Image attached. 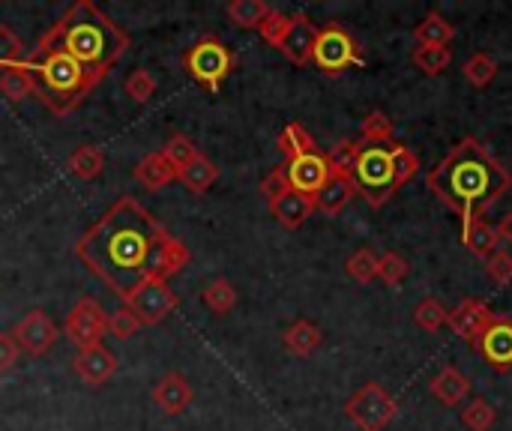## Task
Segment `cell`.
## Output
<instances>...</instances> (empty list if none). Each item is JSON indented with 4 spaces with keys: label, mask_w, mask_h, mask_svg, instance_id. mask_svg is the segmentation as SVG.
<instances>
[{
    "label": "cell",
    "mask_w": 512,
    "mask_h": 431,
    "mask_svg": "<svg viewBox=\"0 0 512 431\" xmlns=\"http://www.w3.org/2000/svg\"><path fill=\"white\" fill-rule=\"evenodd\" d=\"M78 261L126 300L150 279H171L189 264V249L132 195L117 198L78 240Z\"/></svg>",
    "instance_id": "1"
},
{
    "label": "cell",
    "mask_w": 512,
    "mask_h": 431,
    "mask_svg": "<svg viewBox=\"0 0 512 431\" xmlns=\"http://www.w3.org/2000/svg\"><path fill=\"white\" fill-rule=\"evenodd\" d=\"M39 45L72 57L96 84L114 69L129 48V33L96 3L75 0L42 36Z\"/></svg>",
    "instance_id": "2"
},
{
    "label": "cell",
    "mask_w": 512,
    "mask_h": 431,
    "mask_svg": "<svg viewBox=\"0 0 512 431\" xmlns=\"http://www.w3.org/2000/svg\"><path fill=\"white\" fill-rule=\"evenodd\" d=\"M432 192L462 216V231L480 216L477 210L501 198L510 186L507 171L474 141H462L429 177Z\"/></svg>",
    "instance_id": "3"
},
{
    "label": "cell",
    "mask_w": 512,
    "mask_h": 431,
    "mask_svg": "<svg viewBox=\"0 0 512 431\" xmlns=\"http://www.w3.org/2000/svg\"><path fill=\"white\" fill-rule=\"evenodd\" d=\"M354 186L366 195L372 207H381L393 195V156L387 147H363L354 165Z\"/></svg>",
    "instance_id": "4"
},
{
    "label": "cell",
    "mask_w": 512,
    "mask_h": 431,
    "mask_svg": "<svg viewBox=\"0 0 512 431\" xmlns=\"http://www.w3.org/2000/svg\"><path fill=\"white\" fill-rule=\"evenodd\" d=\"M183 66L186 72L201 81L207 90H219L222 81L228 78V72L234 69V54L216 39V36H201L183 57Z\"/></svg>",
    "instance_id": "5"
},
{
    "label": "cell",
    "mask_w": 512,
    "mask_h": 431,
    "mask_svg": "<svg viewBox=\"0 0 512 431\" xmlns=\"http://www.w3.org/2000/svg\"><path fill=\"white\" fill-rule=\"evenodd\" d=\"M123 306H126L141 324L156 327V324H162V321L177 309V294L171 291V285H168L165 279H150V282H144L141 288H135V291L123 300Z\"/></svg>",
    "instance_id": "6"
},
{
    "label": "cell",
    "mask_w": 512,
    "mask_h": 431,
    "mask_svg": "<svg viewBox=\"0 0 512 431\" xmlns=\"http://www.w3.org/2000/svg\"><path fill=\"white\" fill-rule=\"evenodd\" d=\"M105 333H108V315L93 297H81L63 321V336L72 345H78V351L102 345Z\"/></svg>",
    "instance_id": "7"
},
{
    "label": "cell",
    "mask_w": 512,
    "mask_h": 431,
    "mask_svg": "<svg viewBox=\"0 0 512 431\" xmlns=\"http://www.w3.org/2000/svg\"><path fill=\"white\" fill-rule=\"evenodd\" d=\"M312 60H315L327 75H339V72L348 69V66H363V57H360L354 39H351L342 27H324V30H318Z\"/></svg>",
    "instance_id": "8"
},
{
    "label": "cell",
    "mask_w": 512,
    "mask_h": 431,
    "mask_svg": "<svg viewBox=\"0 0 512 431\" xmlns=\"http://www.w3.org/2000/svg\"><path fill=\"white\" fill-rule=\"evenodd\" d=\"M393 414H396L393 399H387L384 390L375 387V384L363 387V390L348 402V417H351L363 431H378Z\"/></svg>",
    "instance_id": "9"
},
{
    "label": "cell",
    "mask_w": 512,
    "mask_h": 431,
    "mask_svg": "<svg viewBox=\"0 0 512 431\" xmlns=\"http://www.w3.org/2000/svg\"><path fill=\"white\" fill-rule=\"evenodd\" d=\"M57 336H60V333H57L54 321H51L42 309H33L30 315H24V318L15 324V330H12V339L18 342V348L27 351V354H33V357L48 354V351L54 348Z\"/></svg>",
    "instance_id": "10"
},
{
    "label": "cell",
    "mask_w": 512,
    "mask_h": 431,
    "mask_svg": "<svg viewBox=\"0 0 512 431\" xmlns=\"http://www.w3.org/2000/svg\"><path fill=\"white\" fill-rule=\"evenodd\" d=\"M285 174H288V183H291L294 192H303V195L315 198L324 189V183L330 180V165H327V156L309 153V156L291 159L285 165Z\"/></svg>",
    "instance_id": "11"
},
{
    "label": "cell",
    "mask_w": 512,
    "mask_h": 431,
    "mask_svg": "<svg viewBox=\"0 0 512 431\" xmlns=\"http://www.w3.org/2000/svg\"><path fill=\"white\" fill-rule=\"evenodd\" d=\"M114 372H117V360L105 345L81 348L75 354V375L90 387H102L105 381H111Z\"/></svg>",
    "instance_id": "12"
},
{
    "label": "cell",
    "mask_w": 512,
    "mask_h": 431,
    "mask_svg": "<svg viewBox=\"0 0 512 431\" xmlns=\"http://www.w3.org/2000/svg\"><path fill=\"white\" fill-rule=\"evenodd\" d=\"M315 39H318V27H315L306 15H291L288 33H285V39H282L279 51H282L291 63L303 66V63H309V60H312Z\"/></svg>",
    "instance_id": "13"
},
{
    "label": "cell",
    "mask_w": 512,
    "mask_h": 431,
    "mask_svg": "<svg viewBox=\"0 0 512 431\" xmlns=\"http://www.w3.org/2000/svg\"><path fill=\"white\" fill-rule=\"evenodd\" d=\"M492 312H489V306L486 303H480V300H468V303H462L450 318H447V324L465 339V342H480L483 339V333L492 327Z\"/></svg>",
    "instance_id": "14"
},
{
    "label": "cell",
    "mask_w": 512,
    "mask_h": 431,
    "mask_svg": "<svg viewBox=\"0 0 512 431\" xmlns=\"http://www.w3.org/2000/svg\"><path fill=\"white\" fill-rule=\"evenodd\" d=\"M153 402L168 414L177 417L192 405V384L180 372H168L156 387H153Z\"/></svg>",
    "instance_id": "15"
},
{
    "label": "cell",
    "mask_w": 512,
    "mask_h": 431,
    "mask_svg": "<svg viewBox=\"0 0 512 431\" xmlns=\"http://www.w3.org/2000/svg\"><path fill=\"white\" fill-rule=\"evenodd\" d=\"M480 348H483V357H486L489 366H495V369H507V366H512L510 321H504V318L492 321V327H489V330L483 333V339H480Z\"/></svg>",
    "instance_id": "16"
},
{
    "label": "cell",
    "mask_w": 512,
    "mask_h": 431,
    "mask_svg": "<svg viewBox=\"0 0 512 431\" xmlns=\"http://www.w3.org/2000/svg\"><path fill=\"white\" fill-rule=\"evenodd\" d=\"M312 210H315V198H312V195H303V192H294V189H288L282 198H276V201L270 204V213H273L285 228H300V225L312 216Z\"/></svg>",
    "instance_id": "17"
},
{
    "label": "cell",
    "mask_w": 512,
    "mask_h": 431,
    "mask_svg": "<svg viewBox=\"0 0 512 431\" xmlns=\"http://www.w3.org/2000/svg\"><path fill=\"white\" fill-rule=\"evenodd\" d=\"M357 186H354V177H345V174H330V180L324 183V189L315 195V207L327 216H336L348 207V201L354 198Z\"/></svg>",
    "instance_id": "18"
},
{
    "label": "cell",
    "mask_w": 512,
    "mask_h": 431,
    "mask_svg": "<svg viewBox=\"0 0 512 431\" xmlns=\"http://www.w3.org/2000/svg\"><path fill=\"white\" fill-rule=\"evenodd\" d=\"M135 180H138L144 189L159 192V189H165L168 183L177 180V171H174L171 162L162 156V150H156V153H147V156L135 165Z\"/></svg>",
    "instance_id": "19"
},
{
    "label": "cell",
    "mask_w": 512,
    "mask_h": 431,
    "mask_svg": "<svg viewBox=\"0 0 512 431\" xmlns=\"http://www.w3.org/2000/svg\"><path fill=\"white\" fill-rule=\"evenodd\" d=\"M462 243L474 252V255H480V258H492L495 252H498V243H501V234H498V228L495 225H489V222H483L480 216L462 231Z\"/></svg>",
    "instance_id": "20"
},
{
    "label": "cell",
    "mask_w": 512,
    "mask_h": 431,
    "mask_svg": "<svg viewBox=\"0 0 512 431\" xmlns=\"http://www.w3.org/2000/svg\"><path fill=\"white\" fill-rule=\"evenodd\" d=\"M0 96H6L9 102H21L27 96H36V78L30 75V69L24 63L6 66L0 72Z\"/></svg>",
    "instance_id": "21"
},
{
    "label": "cell",
    "mask_w": 512,
    "mask_h": 431,
    "mask_svg": "<svg viewBox=\"0 0 512 431\" xmlns=\"http://www.w3.org/2000/svg\"><path fill=\"white\" fill-rule=\"evenodd\" d=\"M216 177H219V168L201 153L198 159H192V165H186L180 174H177V180L189 189V192H207L213 183H216Z\"/></svg>",
    "instance_id": "22"
},
{
    "label": "cell",
    "mask_w": 512,
    "mask_h": 431,
    "mask_svg": "<svg viewBox=\"0 0 512 431\" xmlns=\"http://www.w3.org/2000/svg\"><path fill=\"white\" fill-rule=\"evenodd\" d=\"M105 168V153L96 144H81L72 156H69V171L81 180H96Z\"/></svg>",
    "instance_id": "23"
},
{
    "label": "cell",
    "mask_w": 512,
    "mask_h": 431,
    "mask_svg": "<svg viewBox=\"0 0 512 431\" xmlns=\"http://www.w3.org/2000/svg\"><path fill=\"white\" fill-rule=\"evenodd\" d=\"M321 345V330L309 321H297L285 330V348L297 357H309Z\"/></svg>",
    "instance_id": "24"
},
{
    "label": "cell",
    "mask_w": 512,
    "mask_h": 431,
    "mask_svg": "<svg viewBox=\"0 0 512 431\" xmlns=\"http://www.w3.org/2000/svg\"><path fill=\"white\" fill-rule=\"evenodd\" d=\"M270 12H273V9H270L264 0H231V3H228V18H231L237 27H246V30L261 27L264 18H267Z\"/></svg>",
    "instance_id": "25"
},
{
    "label": "cell",
    "mask_w": 512,
    "mask_h": 431,
    "mask_svg": "<svg viewBox=\"0 0 512 431\" xmlns=\"http://www.w3.org/2000/svg\"><path fill=\"white\" fill-rule=\"evenodd\" d=\"M279 150L288 156V162H291V159H300V156H309V153H318V150H315V138H312L300 123H291V126L282 129V135H279Z\"/></svg>",
    "instance_id": "26"
},
{
    "label": "cell",
    "mask_w": 512,
    "mask_h": 431,
    "mask_svg": "<svg viewBox=\"0 0 512 431\" xmlns=\"http://www.w3.org/2000/svg\"><path fill=\"white\" fill-rule=\"evenodd\" d=\"M468 381L456 372V369H444L438 378H435V384H432V393L444 402V405H459L465 396H468Z\"/></svg>",
    "instance_id": "27"
},
{
    "label": "cell",
    "mask_w": 512,
    "mask_h": 431,
    "mask_svg": "<svg viewBox=\"0 0 512 431\" xmlns=\"http://www.w3.org/2000/svg\"><path fill=\"white\" fill-rule=\"evenodd\" d=\"M201 300L213 315H228L234 309V303H237V291H234V285L228 279H216V282H210L204 288Z\"/></svg>",
    "instance_id": "28"
},
{
    "label": "cell",
    "mask_w": 512,
    "mask_h": 431,
    "mask_svg": "<svg viewBox=\"0 0 512 431\" xmlns=\"http://www.w3.org/2000/svg\"><path fill=\"white\" fill-rule=\"evenodd\" d=\"M453 33H456L453 24H450L444 15H438V12H429V15L423 18V24L417 27L420 45H450Z\"/></svg>",
    "instance_id": "29"
},
{
    "label": "cell",
    "mask_w": 512,
    "mask_h": 431,
    "mask_svg": "<svg viewBox=\"0 0 512 431\" xmlns=\"http://www.w3.org/2000/svg\"><path fill=\"white\" fill-rule=\"evenodd\" d=\"M453 60V51L447 45H423L414 51V66H420V72L426 75H441Z\"/></svg>",
    "instance_id": "30"
},
{
    "label": "cell",
    "mask_w": 512,
    "mask_h": 431,
    "mask_svg": "<svg viewBox=\"0 0 512 431\" xmlns=\"http://www.w3.org/2000/svg\"><path fill=\"white\" fill-rule=\"evenodd\" d=\"M162 156H165V159L171 162V168L180 174L186 165H192V159L201 156V150L192 144V138H186V135H171L168 144L162 147Z\"/></svg>",
    "instance_id": "31"
},
{
    "label": "cell",
    "mask_w": 512,
    "mask_h": 431,
    "mask_svg": "<svg viewBox=\"0 0 512 431\" xmlns=\"http://www.w3.org/2000/svg\"><path fill=\"white\" fill-rule=\"evenodd\" d=\"M360 144L357 141H339L330 153H327V165H330V174H345L351 177L354 165H357V156H360Z\"/></svg>",
    "instance_id": "32"
},
{
    "label": "cell",
    "mask_w": 512,
    "mask_h": 431,
    "mask_svg": "<svg viewBox=\"0 0 512 431\" xmlns=\"http://www.w3.org/2000/svg\"><path fill=\"white\" fill-rule=\"evenodd\" d=\"M123 90H126V96H129L132 102L144 105V102H150L153 93H156V78H153L150 69H135V72L126 78Z\"/></svg>",
    "instance_id": "33"
},
{
    "label": "cell",
    "mask_w": 512,
    "mask_h": 431,
    "mask_svg": "<svg viewBox=\"0 0 512 431\" xmlns=\"http://www.w3.org/2000/svg\"><path fill=\"white\" fill-rule=\"evenodd\" d=\"M18 63H24V42L9 24H0V66L6 69Z\"/></svg>",
    "instance_id": "34"
},
{
    "label": "cell",
    "mask_w": 512,
    "mask_h": 431,
    "mask_svg": "<svg viewBox=\"0 0 512 431\" xmlns=\"http://www.w3.org/2000/svg\"><path fill=\"white\" fill-rule=\"evenodd\" d=\"M498 75V63L489 57V54H474L468 63H465V78L477 87H486L492 84V78Z\"/></svg>",
    "instance_id": "35"
},
{
    "label": "cell",
    "mask_w": 512,
    "mask_h": 431,
    "mask_svg": "<svg viewBox=\"0 0 512 431\" xmlns=\"http://www.w3.org/2000/svg\"><path fill=\"white\" fill-rule=\"evenodd\" d=\"M348 276L357 279L360 285L372 282V279L378 276V258H375L369 249H360V252L351 255V261H348Z\"/></svg>",
    "instance_id": "36"
},
{
    "label": "cell",
    "mask_w": 512,
    "mask_h": 431,
    "mask_svg": "<svg viewBox=\"0 0 512 431\" xmlns=\"http://www.w3.org/2000/svg\"><path fill=\"white\" fill-rule=\"evenodd\" d=\"M138 327H141V321H138L126 306H120L117 312L108 315V333H111L114 339H132V336L138 333Z\"/></svg>",
    "instance_id": "37"
},
{
    "label": "cell",
    "mask_w": 512,
    "mask_h": 431,
    "mask_svg": "<svg viewBox=\"0 0 512 431\" xmlns=\"http://www.w3.org/2000/svg\"><path fill=\"white\" fill-rule=\"evenodd\" d=\"M363 141H369L372 147H381L387 138H390V132H393V126H390V120L381 114V111H375V114H369L366 120H363Z\"/></svg>",
    "instance_id": "38"
},
{
    "label": "cell",
    "mask_w": 512,
    "mask_h": 431,
    "mask_svg": "<svg viewBox=\"0 0 512 431\" xmlns=\"http://www.w3.org/2000/svg\"><path fill=\"white\" fill-rule=\"evenodd\" d=\"M462 423L468 426L471 431H489L492 429V423H495V411L486 405V402H471L465 411H462Z\"/></svg>",
    "instance_id": "39"
},
{
    "label": "cell",
    "mask_w": 512,
    "mask_h": 431,
    "mask_svg": "<svg viewBox=\"0 0 512 431\" xmlns=\"http://www.w3.org/2000/svg\"><path fill=\"white\" fill-rule=\"evenodd\" d=\"M390 156H393V180H396V186L405 183L408 177H414V171L420 168V159L408 147H393Z\"/></svg>",
    "instance_id": "40"
},
{
    "label": "cell",
    "mask_w": 512,
    "mask_h": 431,
    "mask_svg": "<svg viewBox=\"0 0 512 431\" xmlns=\"http://www.w3.org/2000/svg\"><path fill=\"white\" fill-rule=\"evenodd\" d=\"M288 24H291V15H285V12H270L267 18H264V24L258 27L261 30V36L270 42V45H282V39H285V33H288Z\"/></svg>",
    "instance_id": "41"
},
{
    "label": "cell",
    "mask_w": 512,
    "mask_h": 431,
    "mask_svg": "<svg viewBox=\"0 0 512 431\" xmlns=\"http://www.w3.org/2000/svg\"><path fill=\"white\" fill-rule=\"evenodd\" d=\"M414 318H417V324H420L423 330H438V327H444V324H447V318H450V315L444 312V306H441V303L426 300V303H420V306H417Z\"/></svg>",
    "instance_id": "42"
},
{
    "label": "cell",
    "mask_w": 512,
    "mask_h": 431,
    "mask_svg": "<svg viewBox=\"0 0 512 431\" xmlns=\"http://www.w3.org/2000/svg\"><path fill=\"white\" fill-rule=\"evenodd\" d=\"M486 273L492 282L498 285H510L512 282V255L510 252H495L492 258H486Z\"/></svg>",
    "instance_id": "43"
},
{
    "label": "cell",
    "mask_w": 512,
    "mask_h": 431,
    "mask_svg": "<svg viewBox=\"0 0 512 431\" xmlns=\"http://www.w3.org/2000/svg\"><path fill=\"white\" fill-rule=\"evenodd\" d=\"M378 276L387 285H396V282H402L408 276V264L399 255H384V258H378Z\"/></svg>",
    "instance_id": "44"
},
{
    "label": "cell",
    "mask_w": 512,
    "mask_h": 431,
    "mask_svg": "<svg viewBox=\"0 0 512 431\" xmlns=\"http://www.w3.org/2000/svg\"><path fill=\"white\" fill-rule=\"evenodd\" d=\"M291 189V183H288V174H285V168H273L267 177H264V183H261V192H264V198L273 204L276 198H282L285 192Z\"/></svg>",
    "instance_id": "45"
},
{
    "label": "cell",
    "mask_w": 512,
    "mask_h": 431,
    "mask_svg": "<svg viewBox=\"0 0 512 431\" xmlns=\"http://www.w3.org/2000/svg\"><path fill=\"white\" fill-rule=\"evenodd\" d=\"M18 357H21V348L12 339V333H0V375L9 372L18 363Z\"/></svg>",
    "instance_id": "46"
},
{
    "label": "cell",
    "mask_w": 512,
    "mask_h": 431,
    "mask_svg": "<svg viewBox=\"0 0 512 431\" xmlns=\"http://www.w3.org/2000/svg\"><path fill=\"white\" fill-rule=\"evenodd\" d=\"M498 234H501V240H504V243H510L512 246V213L510 216H504V222L498 225Z\"/></svg>",
    "instance_id": "47"
}]
</instances>
